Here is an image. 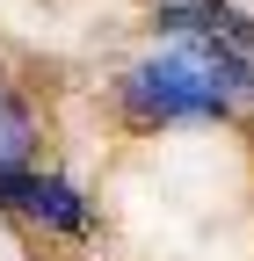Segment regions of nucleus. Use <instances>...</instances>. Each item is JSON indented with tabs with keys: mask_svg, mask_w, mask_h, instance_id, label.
Listing matches in <instances>:
<instances>
[{
	"mask_svg": "<svg viewBox=\"0 0 254 261\" xmlns=\"http://www.w3.org/2000/svg\"><path fill=\"white\" fill-rule=\"evenodd\" d=\"M116 102H123L131 123H225V116H240V87H233V73L211 51L160 37L123 73Z\"/></svg>",
	"mask_w": 254,
	"mask_h": 261,
	"instance_id": "obj_1",
	"label": "nucleus"
},
{
	"mask_svg": "<svg viewBox=\"0 0 254 261\" xmlns=\"http://www.w3.org/2000/svg\"><path fill=\"white\" fill-rule=\"evenodd\" d=\"M167 44H196L233 73L240 102H254V15L240 0H153Z\"/></svg>",
	"mask_w": 254,
	"mask_h": 261,
	"instance_id": "obj_2",
	"label": "nucleus"
},
{
	"mask_svg": "<svg viewBox=\"0 0 254 261\" xmlns=\"http://www.w3.org/2000/svg\"><path fill=\"white\" fill-rule=\"evenodd\" d=\"M0 211H15L29 225H44L58 240H80L94 232V203L66 181V174H44V167H22V174H0Z\"/></svg>",
	"mask_w": 254,
	"mask_h": 261,
	"instance_id": "obj_3",
	"label": "nucleus"
},
{
	"mask_svg": "<svg viewBox=\"0 0 254 261\" xmlns=\"http://www.w3.org/2000/svg\"><path fill=\"white\" fill-rule=\"evenodd\" d=\"M22 167H37V116L0 80V174H22Z\"/></svg>",
	"mask_w": 254,
	"mask_h": 261,
	"instance_id": "obj_4",
	"label": "nucleus"
}]
</instances>
